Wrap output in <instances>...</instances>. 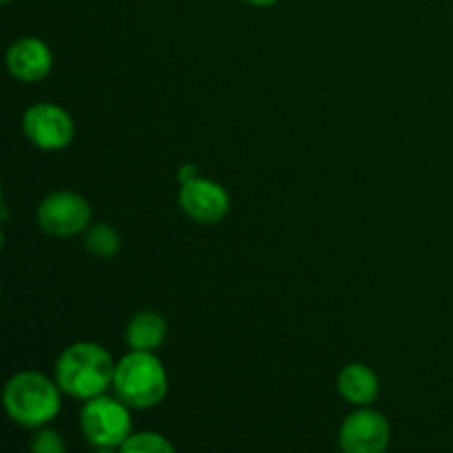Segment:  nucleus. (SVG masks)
<instances>
[{"label":"nucleus","instance_id":"6e6552de","mask_svg":"<svg viewBox=\"0 0 453 453\" xmlns=\"http://www.w3.org/2000/svg\"><path fill=\"white\" fill-rule=\"evenodd\" d=\"M180 206L197 224H219L230 212V195L219 181L206 180V177H190V180L181 181Z\"/></svg>","mask_w":453,"mask_h":453},{"label":"nucleus","instance_id":"f8f14e48","mask_svg":"<svg viewBox=\"0 0 453 453\" xmlns=\"http://www.w3.org/2000/svg\"><path fill=\"white\" fill-rule=\"evenodd\" d=\"M84 248L91 252L96 259L109 261L122 250V239H119L118 230L109 224H96L88 226L84 233Z\"/></svg>","mask_w":453,"mask_h":453},{"label":"nucleus","instance_id":"f257e3e1","mask_svg":"<svg viewBox=\"0 0 453 453\" xmlns=\"http://www.w3.org/2000/svg\"><path fill=\"white\" fill-rule=\"evenodd\" d=\"M115 361L100 343L80 341L58 357L56 383L69 396L88 401L113 388Z\"/></svg>","mask_w":453,"mask_h":453},{"label":"nucleus","instance_id":"ddd939ff","mask_svg":"<svg viewBox=\"0 0 453 453\" xmlns=\"http://www.w3.org/2000/svg\"><path fill=\"white\" fill-rule=\"evenodd\" d=\"M119 449L124 453H173L175 447L157 432H137L131 434Z\"/></svg>","mask_w":453,"mask_h":453},{"label":"nucleus","instance_id":"9b49d317","mask_svg":"<svg viewBox=\"0 0 453 453\" xmlns=\"http://www.w3.org/2000/svg\"><path fill=\"white\" fill-rule=\"evenodd\" d=\"M168 334L166 319L155 310H142L135 317L128 321L127 330H124V339H127L128 348L142 349V352H155L164 345Z\"/></svg>","mask_w":453,"mask_h":453},{"label":"nucleus","instance_id":"1a4fd4ad","mask_svg":"<svg viewBox=\"0 0 453 453\" xmlns=\"http://www.w3.org/2000/svg\"><path fill=\"white\" fill-rule=\"evenodd\" d=\"M7 69L18 82H40L53 69V53L47 42L34 35L16 40L7 49Z\"/></svg>","mask_w":453,"mask_h":453},{"label":"nucleus","instance_id":"dca6fc26","mask_svg":"<svg viewBox=\"0 0 453 453\" xmlns=\"http://www.w3.org/2000/svg\"><path fill=\"white\" fill-rule=\"evenodd\" d=\"M0 3H3V4H9V3H13V0H0Z\"/></svg>","mask_w":453,"mask_h":453},{"label":"nucleus","instance_id":"0eeeda50","mask_svg":"<svg viewBox=\"0 0 453 453\" xmlns=\"http://www.w3.org/2000/svg\"><path fill=\"white\" fill-rule=\"evenodd\" d=\"M392 441V429L380 411L358 407L341 425L339 445L345 453H383Z\"/></svg>","mask_w":453,"mask_h":453},{"label":"nucleus","instance_id":"423d86ee","mask_svg":"<svg viewBox=\"0 0 453 453\" xmlns=\"http://www.w3.org/2000/svg\"><path fill=\"white\" fill-rule=\"evenodd\" d=\"M22 131L35 149L62 150L73 142L75 124L62 106L38 102V104H31L22 115Z\"/></svg>","mask_w":453,"mask_h":453},{"label":"nucleus","instance_id":"7ed1b4c3","mask_svg":"<svg viewBox=\"0 0 453 453\" xmlns=\"http://www.w3.org/2000/svg\"><path fill=\"white\" fill-rule=\"evenodd\" d=\"M113 389L133 410H150L166 398L168 374L155 352L131 349L115 363Z\"/></svg>","mask_w":453,"mask_h":453},{"label":"nucleus","instance_id":"4468645a","mask_svg":"<svg viewBox=\"0 0 453 453\" xmlns=\"http://www.w3.org/2000/svg\"><path fill=\"white\" fill-rule=\"evenodd\" d=\"M29 447L34 453H65L66 449L60 434L53 432V429H47V425H44V427H38V432L31 438Z\"/></svg>","mask_w":453,"mask_h":453},{"label":"nucleus","instance_id":"f03ea898","mask_svg":"<svg viewBox=\"0 0 453 453\" xmlns=\"http://www.w3.org/2000/svg\"><path fill=\"white\" fill-rule=\"evenodd\" d=\"M60 385L40 372H18L4 385V411L20 427H44L60 414Z\"/></svg>","mask_w":453,"mask_h":453},{"label":"nucleus","instance_id":"2eb2a0df","mask_svg":"<svg viewBox=\"0 0 453 453\" xmlns=\"http://www.w3.org/2000/svg\"><path fill=\"white\" fill-rule=\"evenodd\" d=\"M243 3L252 4V7H273V4H277L279 0H243Z\"/></svg>","mask_w":453,"mask_h":453},{"label":"nucleus","instance_id":"9d476101","mask_svg":"<svg viewBox=\"0 0 453 453\" xmlns=\"http://www.w3.org/2000/svg\"><path fill=\"white\" fill-rule=\"evenodd\" d=\"M339 394L354 407H367L379 398V376L365 363H349L339 372L336 379Z\"/></svg>","mask_w":453,"mask_h":453},{"label":"nucleus","instance_id":"20e7f679","mask_svg":"<svg viewBox=\"0 0 453 453\" xmlns=\"http://www.w3.org/2000/svg\"><path fill=\"white\" fill-rule=\"evenodd\" d=\"M80 429L97 449H119L133 434L131 411L127 403L106 394L88 398L80 411Z\"/></svg>","mask_w":453,"mask_h":453},{"label":"nucleus","instance_id":"39448f33","mask_svg":"<svg viewBox=\"0 0 453 453\" xmlns=\"http://www.w3.org/2000/svg\"><path fill=\"white\" fill-rule=\"evenodd\" d=\"M91 217L93 212L88 202L73 190H56L47 195L35 211V219L42 233L56 239L87 233Z\"/></svg>","mask_w":453,"mask_h":453}]
</instances>
